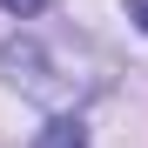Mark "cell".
<instances>
[{"label": "cell", "mask_w": 148, "mask_h": 148, "mask_svg": "<svg viewBox=\"0 0 148 148\" xmlns=\"http://www.w3.org/2000/svg\"><path fill=\"white\" fill-rule=\"evenodd\" d=\"M34 148H88V128H81L74 114H61V121H47V128H40Z\"/></svg>", "instance_id": "6da1fadb"}, {"label": "cell", "mask_w": 148, "mask_h": 148, "mask_svg": "<svg viewBox=\"0 0 148 148\" xmlns=\"http://www.w3.org/2000/svg\"><path fill=\"white\" fill-rule=\"evenodd\" d=\"M0 7H7V14H20V20H27V14H40V7H47V0H0Z\"/></svg>", "instance_id": "7a4b0ae2"}, {"label": "cell", "mask_w": 148, "mask_h": 148, "mask_svg": "<svg viewBox=\"0 0 148 148\" xmlns=\"http://www.w3.org/2000/svg\"><path fill=\"white\" fill-rule=\"evenodd\" d=\"M128 20H141V34H148V0H128Z\"/></svg>", "instance_id": "3957f363"}]
</instances>
